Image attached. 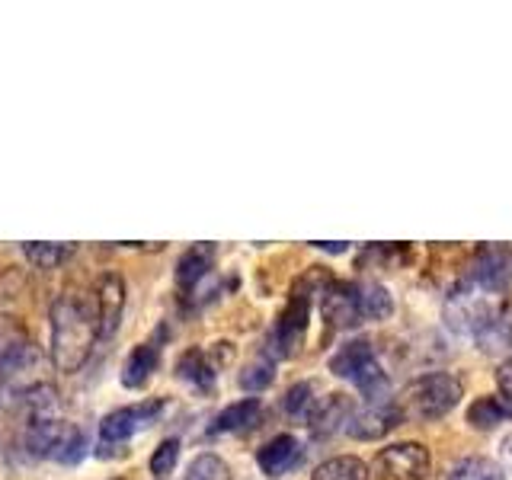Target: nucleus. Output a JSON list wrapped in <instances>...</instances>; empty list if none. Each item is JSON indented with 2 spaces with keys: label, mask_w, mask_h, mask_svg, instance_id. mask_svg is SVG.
Wrapping results in <instances>:
<instances>
[{
  "label": "nucleus",
  "mask_w": 512,
  "mask_h": 480,
  "mask_svg": "<svg viewBox=\"0 0 512 480\" xmlns=\"http://www.w3.org/2000/svg\"><path fill=\"white\" fill-rule=\"evenodd\" d=\"M506 311H509L506 288L487 285L471 276H461L442 304V317L448 330L458 336H474V340L480 333H487Z\"/></svg>",
  "instance_id": "nucleus-2"
},
{
  "label": "nucleus",
  "mask_w": 512,
  "mask_h": 480,
  "mask_svg": "<svg viewBox=\"0 0 512 480\" xmlns=\"http://www.w3.org/2000/svg\"><path fill=\"white\" fill-rule=\"evenodd\" d=\"M256 461H260V471L269 474V477H279L285 471H292L295 464L301 461V442L295 436H276L269 439L260 455H256Z\"/></svg>",
  "instance_id": "nucleus-13"
},
{
  "label": "nucleus",
  "mask_w": 512,
  "mask_h": 480,
  "mask_svg": "<svg viewBox=\"0 0 512 480\" xmlns=\"http://www.w3.org/2000/svg\"><path fill=\"white\" fill-rule=\"evenodd\" d=\"M260 416H263V404L256 397L234 400V404H228L215 416V432H244V429H253L256 423H260Z\"/></svg>",
  "instance_id": "nucleus-18"
},
{
  "label": "nucleus",
  "mask_w": 512,
  "mask_h": 480,
  "mask_svg": "<svg viewBox=\"0 0 512 480\" xmlns=\"http://www.w3.org/2000/svg\"><path fill=\"white\" fill-rule=\"evenodd\" d=\"M320 314L330 327L336 330H349L356 327L362 314H359V298H356V282H330L324 292H320Z\"/></svg>",
  "instance_id": "nucleus-10"
},
{
  "label": "nucleus",
  "mask_w": 512,
  "mask_h": 480,
  "mask_svg": "<svg viewBox=\"0 0 512 480\" xmlns=\"http://www.w3.org/2000/svg\"><path fill=\"white\" fill-rule=\"evenodd\" d=\"M308 314H311V298L292 292V298H288V304L276 320V327L269 333V349L276 352L279 359H288L298 352L304 333H308Z\"/></svg>",
  "instance_id": "nucleus-8"
},
{
  "label": "nucleus",
  "mask_w": 512,
  "mask_h": 480,
  "mask_svg": "<svg viewBox=\"0 0 512 480\" xmlns=\"http://www.w3.org/2000/svg\"><path fill=\"white\" fill-rule=\"evenodd\" d=\"M64 429H68V423H64L61 413H45V416H26V448L32 458H52L55 445L61 442Z\"/></svg>",
  "instance_id": "nucleus-11"
},
{
  "label": "nucleus",
  "mask_w": 512,
  "mask_h": 480,
  "mask_svg": "<svg viewBox=\"0 0 512 480\" xmlns=\"http://www.w3.org/2000/svg\"><path fill=\"white\" fill-rule=\"evenodd\" d=\"M176 375H180L183 381H189L196 391H212L215 378H218V372L212 368V362L205 359L202 349H189L186 356L176 362Z\"/></svg>",
  "instance_id": "nucleus-20"
},
{
  "label": "nucleus",
  "mask_w": 512,
  "mask_h": 480,
  "mask_svg": "<svg viewBox=\"0 0 512 480\" xmlns=\"http://www.w3.org/2000/svg\"><path fill=\"white\" fill-rule=\"evenodd\" d=\"M375 362V349L368 340H349L343 343L340 349L333 352V359H330V372L333 375H340L346 381H356V375L362 372V368H368Z\"/></svg>",
  "instance_id": "nucleus-17"
},
{
  "label": "nucleus",
  "mask_w": 512,
  "mask_h": 480,
  "mask_svg": "<svg viewBox=\"0 0 512 480\" xmlns=\"http://www.w3.org/2000/svg\"><path fill=\"white\" fill-rule=\"evenodd\" d=\"M477 346L484 352H509L512 356V308L487 333L477 336Z\"/></svg>",
  "instance_id": "nucleus-26"
},
{
  "label": "nucleus",
  "mask_w": 512,
  "mask_h": 480,
  "mask_svg": "<svg viewBox=\"0 0 512 480\" xmlns=\"http://www.w3.org/2000/svg\"><path fill=\"white\" fill-rule=\"evenodd\" d=\"M160 413H164V400H144V404L112 410L100 420V439L103 445H122L125 439H132L135 432L157 423Z\"/></svg>",
  "instance_id": "nucleus-6"
},
{
  "label": "nucleus",
  "mask_w": 512,
  "mask_h": 480,
  "mask_svg": "<svg viewBox=\"0 0 512 480\" xmlns=\"http://www.w3.org/2000/svg\"><path fill=\"white\" fill-rule=\"evenodd\" d=\"M93 314H96V340L109 343L112 336L119 333L122 314H125V279L119 272H103V276L96 279Z\"/></svg>",
  "instance_id": "nucleus-7"
},
{
  "label": "nucleus",
  "mask_w": 512,
  "mask_h": 480,
  "mask_svg": "<svg viewBox=\"0 0 512 480\" xmlns=\"http://www.w3.org/2000/svg\"><path fill=\"white\" fill-rule=\"evenodd\" d=\"M176 461H180V442H176V439H164V442L154 448L148 468H151V474L164 477V474H170L176 468Z\"/></svg>",
  "instance_id": "nucleus-30"
},
{
  "label": "nucleus",
  "mask_w": 512,
  "mask_h": 480,
  "mask_svg": "<svg viewBox=\"0 0 512 480\" xmlns=\"http://www.w3.org/2000/svg\"><path fill=\"white\" fill-rule=\"evenodd\" d=\"M368 474L375 480H426L429 477V452L420 442H397L381 448Z\"/></svg>",
  "instance_id": "nucleus-5"
},
{
  "label": "nucleus",
  "mask_w": 512,
  "mask_h": 480,
  "mask_svg": "<svg viewBox=\"0 0 512 480\" xmlns=\"http://www.w3.org/2000/svg\"><path fill=\"white\" fill-rule=\"evenodd\" d=\"M212 263H215V247H212V244H196V247H189V250L180 256V263H176V272H173L176 285H180L183 292H189V288H196V285L208 276V269H212Z\"/></svg>",
  "instance_id": "nucleus-16"
},
{
  "label": "nucleus",
  "mask_w": 512,
  "mask_h": 480,
  "mask_svg": "<svg viewBox=\"0 0 512 480\" xmlns=\"http://www.w3.org/2000/svg\"><path fill=\"white\" fill-rule=\"evenodd\" d=\"M84 452H87L84 432H80V429H77L74 423H68V429H64L61 442L55 445L52 458H55V461H61V464H74V461H80V458H84Z\"/></svg>",
  "instance_id": "nucleus-28"
},
{
  "label": "nucleus",
  "mask_w": 512,
  "mask_h": 480,
  "mask_svg": "<svg viewBox=\"0 0 512 480\" xmlns=\"http://www.w3.org/2000/svg\"><path fill=\"white\" fill-rule=\"evenodd\" d=\"M496 384H500V397L512 400V356H506L503 365L496 368Z\"/></svg>",
  "instance_id": "nucleus-31"
},
{
  "label": "nucleus",
  "mask_w": 512,
  "mask_h": 480,
  "mask_svg": "<svg viewBox=\"0 0 512 480\" xmlns=\"http://www.w3.org/2000/svg\"><path fill=\"white\" fill-rule=\"evenodd\" d=\"M314 247H320V250H330V253H343V250H346V244H314Z\"/></svg>",
  "instance_id": "nucleus-33"
},
{
  "label": "nucleus",
  "mask_w": 512,
  "mask_h": 480,
  "mask_svg": "<svg viewBox=\"0 0 512 480\" xmlns=\"http://www.w3.org/2000/svg\"><path fill=\"white\" fill-rule=\"evenodd\" d=\"M448 480H506V471L490 458L471 455V458H461L455 464L452 474H448Z\"/></svg>",
  "instance_id": "nucleus-24"
},
{
  "label": "nucleus",
  "mask_w": 512,
  "mask_h": 480,
  "mask_svg": "<svg viewBox=\"0 0 512 480\" xmlns=\"http://www.w3.org/2000/svg\"><path fill=\"white\" fill-rule=\"evenodd\" d=\"M349 413H352V404H349L346 394H327V397L317 400V407L311 413L308 426L314 429V436H330V432L346 426Z\"/></svg>",
  "instance_id": "nucleus-15"
},
{
  "label": "nucleus",
  "mask_w": 512,
  "mask_h": 480,
  "mask_svg": "<svg viewBox=\"0 0 512 480\" xmlns=\"http://www.w3.org/2000/svg\"><path fill=\"white\" fill-rule=\"evenodd\" d=\"M96 343V314L93 304L77 295L64 292L52 304V365L64 375H74L87 365Z\"/></svg>",
  "instance_id": "nucleus-1"
},
{
  "label": "nucleus",
  "mask_w": 512,
  "mask_h": 480,
  "mask_svg": "<svg viewBox=\"0 0 512 480\" xmlns=\"http://www.w3.org/2000/svg\"><path fill=\"white\" fill-rule=\"evenodd\" d=\"M400 423L404 420H400V410L391 400V404H365L362 410H352L343 429L359 442H375V439L388 436V432L397 429Z\"/></svg>",
  "instance_id": "nucleus-9"
},
{
  "label": "nucleus",
  "mask_w": 512,
  "mask_h": 480,
  "mask_svg": "<svg viewBox=\"0 0 512 480\" xmlns=\"http://www.w3.org/2000/svg\"><path fill=\"white\" fill-rule=\"evenodd\" d=\"M512 416V400L506 397H477L468 407V423L474 429H493Z\"/></svg>",
  "instance_id": "nucleus-21"
},
{
  "label": "nucleus",
  "mask_w": 512,
  "mask_h": 480,
  "mask_svg": "<svg viewBox=\"0 0 512 480\" xmlns=\"http://www.w3.org/2000/svg\"><path fill=\"white\" fill-rule=\"evenodd\" d=\"M317 388L311 381H298V384H292L288 388V394H285V413L292 416V420H304L308 423L311 420V413H314V407H317Z\"/></svg>",
  "instance_id": "nucleus-25"
},
{
  "label": "nucleus",
  "mask_w": 512,
  "mask_h": 480,
  "mask_svg": "<svg viewBox=\"0 0 512 480\" xmlns=\"http://www.w3.org/2000/svg\"><path fill=\"white\" fill-rule=\"evenodd\" d=\"M461 391L464 388L455 375L429 372V375L413 378L394 400V407L400 410V420L432 423V420H442V416H448L461 404Z\"/></svg>",
  "instance_id": "nucleus-3"
},
{
  "label": "nucleus",
  "mask_w": 512,
  "mask_h": 480,
  "mask_svg": "<svg viewBox=\"0 0 512 480\" xmlns=\"http://www.w3.org/2000/svg\"><path fill=\"white\" fill-rule=\"evenodd\" d=\"M272 378H276V365H272V359H256L253 365L244 368V375H240V388L263 391L272 384Z\"/></svg>",
  "instance_id": "nucleus-29"
},
{
  "label": "nucleus",
  "mask_w": 512,
  "mask_h": 480,
  "mask_svg": "<svg viewBox=\"0 0 512 480\" xmlns=\"http://www.w3.org/2000/svg\"><path fill=\"white\" fill-rule=\"evenodd\" d=\"M39 362L42 356L36 343L29 340L23 320L0 314V384L16 388V397H20L32 384H42L39 375H32L39 368Z\"/></svg>",
  "instance_id": "nucleus-4"
},
{
  "label": "nucleus",
  "mask_w": 512,
  "mask_h": 480,
  "mask_svg": "<svg viewBox=\"0 0 512 480\" xmlns=\"http://www.w3.org/2000/svg\"><path fill=\"white\" fill-rule=\"evenodd\" d=\"M500 455H503V464H506V471L512 474V432L503 439V445H500Z\"/></svg>",
  "instance_id": "nucleus-32"
},
{
  "label": "nucleus",
  "mask_w": 512,
  "mask_h": 480,
  "mask_svg": "<svg viewBox=\"0 0 512 480\" xmlns=\"http://www.w3.org/2000/svg\"><path fill=\"white\" fill-rule=\"evenodd\" d=\"M157 362H160L157 340H148V343L135 346L132 352H128L125 365H122V384H125L128 391L144 388V384L151 381V375L157 372Z\"/></svg>",
  "instance_id": "nucleus-14"
},
{
  "label": "nucleus",
  "mask_w": 512,
  "mask_h": 480,
  "mask_svg": "<svg viewBox=\"0 0 512 480\" xmlns=\"http://www.w3.org/2000/svg\"><path fill=\"white\" fill-rule=\"evenodd\" d=\"M186 480H231V468H228V461H224L221 455L205 452V455L192 458Z\"/></svg>",
  "instance_id": "nucleus-27"
},
{
  "label": "nucleus",
  "mask_w": 512,
  "mask_h": 480,
  "mask_svg": "<svg viewBox=\"0 0 512 480\" xmlns=\"http://www.w3.org/2000/svg\"><path fill=\"white\" fill-rule=\"evenodd\" d=\"M356 298H359L362 320H384L394 314V298L378 282H356Z\"/></svg>",
  "instance_id": "nucleus-19"
},
{
  "label": "nucleus",
  "mask_w": 512,
  "mask_h": 480,
  "mask_svg": "<svg viewBox=\"0 0 512 480\" xmlns=\"http://www.w3.org/2000/svg\"><path fill=\"white\" fill-rule=\"evenodd\" d=\"M464 276L480 279L496 288H506V282L512 276V253L506 247H480Z\"/></svg>",
  "instance_id": "nucleus-12"
},
{
  "label": "nucleus",
  "mask_w": 512,
  "mask_h": 480,
  "mask_svg": "<svg viewBox=\"0 0 512 480\" xmlns=\"http://www.w3.org/2000/svg\"><path fill=\"white\" fill-rule=\"evenodd\" d=\"M23 256L26 260L42 269V272H52L58 269L61 263H68L74 256V247L71 244H39V240H29V244H23Z\"/></svg>",
  "instance_id": "nucleus-22"
},
{
  "label": "nucleus",
  "mask_w": 512,
  "mask_h": 480,
  "mask_svg": "<svg viewBox=\"0 0 512 480\" xmlns=\"http://www.w3.org/2000/svg\"><path fill=\"white\" fill-rule=\"evenodd\" d=\"M311 480H368V464L356 455H340L320 464Z\"/></svg>",
  "instance_id": "nucleus-23"
}]
</instances>
